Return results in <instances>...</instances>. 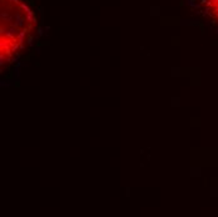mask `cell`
Listing matches in <instances>:
<instances>
[{"label": "cell", "mask_w": 218, "mask_h": 217, "mask_svg": "<svg viewBox=\"0 0 218 217\" xmlns=\"http://www.w3.org/2000/svg\"><path fill=\"white\" fill-rule=\"evenodd\" d=\"M34 25L33 13L20 0H1V51L15 49Z\"/></svg>", "instance_id": "obj_1"}, {"label": "cell", "mask_w": 218, "mask_h": 217, "mask_svg": "<svg viewBox=\"0 0 218 217\" xmlns=\"http://www.w3.org/2000/svg\"><path fill=\"white\" fill-rule=\"evenodd\" d=\"M201 11L218 26V0H194Z\"/></svg>", "instance_id": "obj_2"}]
</instances>
